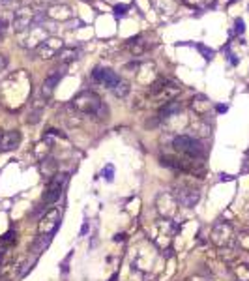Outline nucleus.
Segmentation results:
<instances>
[{"instance_id": "18", "label": "nucleus", "mask_w": 249, "mask_h": 281, "mask_svg": "<svg viewBox=\"0 0 249 281\" xmlns=\"http://www.w3.org/2000/svg\"><path fill=\"white\" fill-rule=\"evenodd\" d=\"M77 55H79V51H77V49H71V47H64V49H62V51L58 53V56H56V58H58V60H60V62H62V64L66 66L68 62L75 60V58H77Z\"/></svg>"}, {"instance_id": "24", "label": "nucleus", "mask_w": 249, "mask_h": 281, "mask_svg": "<svg viewBox=\"0 0 249 281\" xmlns=\"http://www.w3.org/2000/svg\"><path fill=\"white\" fill-rule=\"evenodd\" d=\"M112 174H114V169H112V165H107V167L103 169V176H105V180H107V182H112Z\"/></svg>"}, {"instance_id": "8", "label": "nucleus", "mask_w": 249, "mask_h": 281, "mask_svg": "<svg viewBox=\"0 0 249 281\" xmlns=\"http://www.w3.org/2000/svg\"><path fill=\"white\" fill-rule=\"evenodd\" d=\"M49 38V34H47V30L45 27L42 25H34V27H30L25 32V38H21V47H25V49H36L40 43H43L45 40Z\"/></svg>"}, {"instance_id": "13", "label": "nucleus", "mask_w": 249, "mask_h": 281, "mask_svg": "<svg viewBox=\"0 0 249 281\" xmlns=\"http://www.w3.org/2000/svg\"><path fill=\"white\" fill-rule=\"evenodd\" d=\"M64 68H66V66H62L60 70H55L53 73H49V75H47V79L43 81V84H42L43 99H47V98H51V96H53V92H55V88L58 86V83H60V79L64 77Z\"/></svg>"}, {"instance_id": "32", "label": "nucleus", "mask_w": 249, "mask_h": 281, "mask_svg": "<svg viewBox=\"0 0 249 281\" xmlns=\"http://www.w3.org/2000/svg\"><path fill=\"white\" fill-rule=\"evenodd\" d=\"M124 236H125V234H116V236H114V242H118V240H124Z\"/></svg>"}, {"instance_id": "11", "label": "nucleus", "mask_w": 249, "mask_h": 281, "mask_svg": "<svg viewBox=\"0 0 249 281\" xmlns=\"http://www.w3.org/2000/svg\"><path fill=\"white\" fill-rule=\"evenodd\" d=\"M66 180H68L66 174H55V178L51 180L49 187H47V193L43 195V203H45V204H53V203H56V201L60 199V195H62V187H64Z\"/></svg>"}, {"instance_id": "35", "label": "nucleus", "mask_w": 249, "mask_h": 281, "mask_svg": "<svg viewBox=\"0 0 249 281\" xmlns=\"http://www.w3.org/2000/svg\"><path fill=\"white\" fill-rule=\"evenodd\" d=\"M189 281H206V280H197V278H195V280H189Z\"/></svg>"}, {"instance_id": "20", "label": "nucleus", "mask_w": 249, "mask_h": 281, "mask_svg": "<svg viewBox=\"0 0 249 281\" xmlns=\"http://www.w3.org/2000/svg\"><path fill=\"white\" fill-rule=\"evenodd\" d=\"M129 51L133 55H142L146 51V43L142 42V40H131L129 42Z\"/></svg>"}, {"instance_id": "3", "label": "nucleus", "mask_w": 249, "mask_h": 281, "mask_svg": "<svg viewBox=\"0 0 249 281\" xmlns=\"http://www.w3.org/2000/svg\"><path fill=\"white\" fill-rule=\"evenodd\" d=\"M71 107L75 111L83 112V114H97V111L103 107V103H101V99H99L97 94L86 90V92H81L79 96L73 98Z\"/></svg>"}, {"instance_id": "22", "label": "nucleus", "mask_w": 249, "mask_h": 281, "mask_svg": "<svg viewBox=\"0 0 249 281\" xmlns=\"http://www.w3.org/2000/svg\"><path fill=\"white\" fill-rule=\"evenodd\" d=\"M55 4H58V0H34V6L36 8H40V10H49V8H53Z\"/></svg>"}, {"instance_id": "17", "label": "nucleus", "mask_w": 249, "mask_h": 281, "mask_svg": "<svg viewBox=\"0 0 249 281\" xmlns=\"http://www.w3.org/2000/svg\"><path fill=\"white\" fill-rule=\"evenodd\" d=\"M233 272L238 281H249V263H238L233 266Z\"/></svg>"}, {"instance_id": "30", "label": "nucleus", "mask_w": 249, "mask_h": 281, "mask_svg": "<svg viewBox=\"0 0 249 281\" xmlns=\"http://www.w3.org/2000/svg\"><path fill=\"white\" fill-rule=\"evenodd\" d=\"M88 229H90V225H88V221H84L83 227H81V236H84L88 233Z\"/></svg>"}, {"instance_id": "9", "label": "nucleus", "mask_w": 249, "mask_h": 281, "mask_svg": "<svg viewBox=\"0 0 249 281\" xmlns=\"http://www.w3.org/2000/svg\"><path fill=\"white\" fill-rule=\"evenodd\" d=\"M174 197H176L178 204L186 206V208H193L195 204L199 203V199H201V191L197 187H191V186H180L174 191Z\"/></svg>"}, {"instance_id": "31", "label": "nucleus", "mask_w": 249, "mask_h": 281, "mask_svg": "<svg viewBox=\"0 0 249 281\" xmlns=\"http://www.w3.org/2000/svg\"><path fill=\"white\" fill-rule=\"evenodd\" d=\"M218 111L225 112V111H227V105H218Z\"/></svg>"}, {"instance_id": "19", "label": "nucleus", "mask_w": 249, "mask_h": 281, "mask_svg": "<svg viewBox=\"0 0 249 281\" xmlns=\"http://www.w3.org/2000/svg\"><path fill=\"white\" fill-rule=\"evenodd\" d=\"M236 244H238V248H240V250H244V251L249 253V231L240 233V234L236 236Z\"/></svg>"}, {"instance_id": "25", "label": "nucleus", "mask_w": 249, "mask_h": 281, "mask_svg": "<svg viewBox=\"0 0 249 281\" xmlns=\"http://www.w3.org/2000/svg\"><path fill=\"white\" fill-rule=\"evenodd\" d=\"M12 242H15V233H12V231L0 238V244H12Z\"/></svg>"}, {"instance_id": "12", "label": "nucleus", "mask_w": 249, "mask_h": 281, "mask_svg": "<svg viewBox=\"0 0 249 281\" xmlns=\"http://www.w3.org/2000/svg\"><path fill=\"white\" fill-rule=\"evenodd\" d=\"M92 79L96 83L107 86V88H114L116 84L120 83V77L112 70H107V68H96V70L92 71Z\"/></svg>"}, {"instance_id": "21", "label": "nucleus", "mask_w": 249, "mask_h": 281, "mask_svg": "<svg viewBox=\"0 0 249 281\" xmlns=\"http://www.w3.org/2000/svg\"><path fill=\"white\" fill-rule=\"evenodd\" d=\"M112 92H114V96H116V98H125V96H127V92H129V84L125 83V81H120V83L112 88Z\"/></svg>"}, {"instance_id": "5", "label": "nucleus", "mask_w": 249, "mask_h": 281, "mask_svg": "<svg viewBox=\"0 0 249 281\" xmlns=\"http://www.w3.org/2000/svg\"><path fill=\"white\" fill-rule=\"evenodd\" d=\"M36 12H34V8H30V6H19L17 10H15L14 14V30L15 32H27L30 27H34L36 25Z\"/></svg>"}, {"instance_id": "1", "label": "nucleus", "mask_w": 249, "mask_h": 281, "mask_svg": "<svg viewBox=\"0 0 249 281\" xmlns=\"http://www.w3.org/2000/svg\"><path fill=\"white\" fill-rule=\"evenodd\" d=\"M180 84L174 83V81H156L150 88V101L152 105H157V107H163L167 103L174 101V98L180 94Z\"/></svg>"}, {"instance_id": "2", "label": "nucleus", "mask_w": 249, "mask_h": 281, "mask_svg": "<svg viewBox=\"0 0 249 281\" xmlns=\"http://www.w3.org/2000/svg\"><path fill=\"white\" fill-rule=\"evenodd\" d=\"M172 144L180 154L187 156L189 159H199L204 156V148H202L201 140L191 137V135H176Z\"/></svg>"}, {"instance_id": "10", "label": "nucleus", "mask_w": 249, "mask_h": 281, "mask_svg": "<svg viewBox=\"0 0 249 281\" xmlns=\"http://www.w3.org/2000/svg\"><path fill=\"white\" fill-rule=\"evenodd\" d=\"M60 227V212L53 208L49 210L40 221V236H53Z\"/></svg>"}, {"instance_id": "16", "label": "nucleus", "mask_w": 249, "mask_h": 281, "mask_svg": "<svg viewBox=\"0 0 249 281\" xmlns=\"http://www.w3.org/2000/svg\"><path fill=\"white\" fill-rule=\"evenodd\" d=\"M191 107H193V111L199 114V116H204V114H208V111H210V99L206 98V96H197V98L191 101Z\"/></svg>"}, {"instance_id": "15", "label": "nucleus", "mask_w": 249, "mask_h": 281, "mask_svg": "<svg viewBox=\"0 0 249 281\" xmlns=\"http://www.w3.org/2000/svg\"><path fill=\"white\" fill-rule=\"evenodd\" d=\"M21 142V133L14 129V131H6L2 135V140H0V152H10V150H15Z\"/></svg>"}, {"instance_id": "27", "label": "nucleus", "mask_w": 249, "mask_h": 281, "mask_svg": "<svg viewBox=\"0 0 249 281\" xmlns=\"http://www.w3.org/2000/svg\"><path fill=\"white\" fill-rule=\"evenodd\" d=\"M17 0H0V8H14Z\"/></svg>"}, {"instance_id": "7", "label": "nucleus", "mask_w": 249, "mask_h": 281, "mask_svg": "<svg viewBox=\"0 0 249 281\" xmlns=\"http://www.w3.org/2000/svg\"><path fill=\"white\" fill-rule=\"evenodd\" d=\"M156 206H157V212H159V216L163 218V219H171L174 214H176V208H178V201H176V197L174 193H159L157 199H156Z\"/></svg>"}, {"instance_id": "34", "label": "nucleus", "mask_w": 249, "mask_h": 281, "mask_svg": "<svg viewBox=\"0 0 249 281\" xmlns=\"http://www.w3.org/2000/svg\"><path fill=\"white\" fill-rule=\"evenodd\" d=\"M116 280H118V274H114V276H112V278L109 281H116Z\"/></svg>"}, {"instance_id": "4", "label": "nucleus", "mask_w": 249, "mask_h": 281, "mask_svg": "<svg viewBox=\"0 0 249 281\" xmlns=\"http://www.w3.org/2000/svg\"><path fill=\"white\" fill-rule=\"evenodd\" d=\"M210 240H212L214 246H218L219 250L233 246V242L236 240L233 225L229 223V221H218V223L214 225V229H212Z\"/></svg>"}, {"instance_id": "6", "label": "nucleus", "mask_w": 249, "mask_h": 281, "mask_svg": "<svg viewBox=\"0 0 249 281\" xmlns=\"http://www.w3.org/2000/svg\"><path fill=\"white\" fill-rule=\"evenodd\" d=\"M66 45L62 42V38H56V36H49L43 43H40L36 49H34V55L42 60H49V58H55L58 56V53L64 49Z\"/></svg>"}, {"instance_id": "33", "label": "nucleus", "mask_w": 249, "mask_h": 281, "mask_svg": "<svg viewBox=\"0 0 249 281\" xmlns=\"http://www.w3.org/2000/svg\"><path fill=\"white\" fill-rule=\"evenodd\" d=\"M244 169H246V171H249V156H248V159H246V163H244Z\"/></svg>"}, {"instance_id": "36", "label": "nucleus", "mask_w": 249, "mask_h": 281, "mask_svg": "<svg viewBox=\"0 0 249 281\" xmlns=\"http://www.w3.org/2000/svg\"><path fill=\"white\" fill-rule=\"evenodd\" d=\"M2 135H4V133H2V129H0V140H2Z\"/></svg>"}, {"instance_id": "23", "label": "nucleus", "mask_w": 249, "mask_h": 281, "mask_svg": "<svg viewBox=\"0 0 249 281\" xmlns=\"http://www.w3.org/2000/svg\"><path fill=\"white\" fill-rule=\"evenodd\" d=\"M8 28H10V23H8L4 17H0V42L6 38V34H8Z\"/></svg>"}, {"instance_id": "26", "label": "nucleus", "mask_w": 249, "mask_h": 281, "mask_svg": "<svg viewBox=\"0 0 249 281\" xmlns=\"http://www.w3.org/2000/svg\"><path fill=\"white\" fill-rule=\"evenodd\" d=\"M6 68H8V56L0 55V71H4Z\"/></svg>"}, {"instance_id": "14", "label": "nucleus", "mask_w": 249, "mask_h": 281, "mask_svg": "<svg viewBox=\"0 0 249 281\" xmlns=\"http://www.w3.org/2000/svg\"><path fill=\"white\" fill-rule=\"evenodd\" d=\"M45 17H47V19H53V21H60V23H64V21L73 19V10L69 8L68 4L58 2V4H55L53 8H49V10L45 12Z\"/></svg>"}, {"instance_id": "28", "label": "nucleus", "mask_w": 249, "mask_h": 281, "mask_svg": "<svg viewBox=\"0 0 249 281\" xmlns=\"http://www.w3.org/2000/svg\"><path fill=\"white\" fill-rule=\"evenodd\" d=\"M71 255H73V251L69 253L68 257H66V259H64V263H62V272H64V274H66V272H68V263H69V259H71Z\"/></svg>"}, {"instance_id": "29", "label": "nucleus", "mask_w": 249, "mask_h": 281, "mask_svg": "<svg viewBox=\"0 0 249 281\" xmlns=\"http://www.w3.org/2000/svg\"><path fill=\"white\" fill-rule=\"evenodd\" d=\"M236 32H238V34H242V32H244V21H242V19H238V21H236Z\"/></svg>"}]
</instances>
